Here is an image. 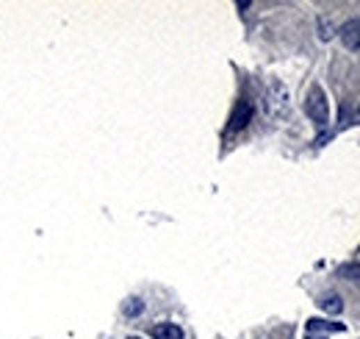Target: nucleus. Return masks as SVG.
Here are the masks:
<instances>
[{"label": "nucleus", "instance_id": "obj_1", "mask_svg": "<svg viewBox=\"0 0 360 339\" xmlns=\"http://www.w3.org/2000/svg\"><path fill=\"white\" fill-rule=\"evenodd\" d=\"M305 111H308V117L311 120H316V123H327V97H325V92L319 89V86H313L311 89V95H308V100H305Z\"/></svg>", "mask_w": 360, "mask_h": 339}, {"label": "nucleus", "instance_id": "obj_2", "mask_svg": "<svg viewBox=\"0 0 360 339\" xmlns=\"http://www.w3.org/2000/svg\"><path fill=\"white\" fill-rule=\"evenodd\" d=\"M341 42H344V47H350V50H360V19H350V22L341 28Z\"/></svg>", "mask_w": 360, "mask_h": 339}, {"label": "nucleus", "instance_id": "obj_3", "mask_svg": "<svg viewBox=\"0 0 360 339\" xmlns=\"http://www.w3.org/2000/svg\"><path fill=\"white\" fill-rule=\"evenodd\" d=\"M249 120H252V106H249L247 100H241V103L236 106L233 117H230V128H233V131H241V128H244Z\"/></svg>", "mask_w": 360, "mask_h": 339}, {"label": "nucleus", "instance_id": "obj_4", "mask_svg": "<svg viewBox=\"0 0 360 339\" xmlns=\"http://www.w3.org/2000/svg\"><path fill=\"white\" fill-rule=\"evenodd\" d=\"M153 339H183V331L175 323H161L153 329Z\"/></svg>", "mask_w": 360, "mask_h": 339}, {"label": "nucleus", "instance_id": "obj_5", "mask_svg": "<svg viewBox=\"0 0 360 339\" xmlns=\"http://www.w3.org/2000/svg\"><path fill=\"white\" fill-rule=\"evenodd\" d=\"M327 331H344L341 323H322V320H308V334H327Z\"/></svg>", "mask_w": 360, "mask_h": 339}, {"label": "nucleus", "instance_id": "obj_6", "mask_svg": "<svg viewBox=\"0 0 360 339\" xmlns=\"http://www.w3.org/2000/svg\"><path fill=\"white\" fill-rule=\"evenodd\" d=\"M319 303H322V309H325V312H330V315H338V312L344 309V303H341V298H338V295H327V298H322Z\"/></svg>", "mask_w": 360, "mask_h": 339}, {"label": "nucleus", "instance_id": "obj_7", "mask_svg": "<svg viewBox=\"0 0 360 339\" xmlns=\"http://www.w3.org/2000/svg\"><path fill=\"white\" fill-rule=\"evenodd\" d=\"M341 276H350L352 281H360V265H347V267L341 270Z\"/></svg>", "mask_w": 360, "mask_h": 339}, {"label": "nucleus", "instance_id": "obj_8", "mask_svg": "<svg viewBox=\"0 0 360 339\" xmlns=\"http://www.w3.org/2000/svg\"><path fill=\"white\" fill-rule=\"evenodd\" d=\"M139 312H142V303H139V301H131V303L125 306V315H131V317L139 315Z\"/></svg>", "mask_w": 360, "mask_h": 339}, {"label": "nucleus", "instance_id": "obj_9", "mask_svg": "<svg viewBox=\"0 0 360 339\" xmlns=\"http://www.w3.org/2000/svg\"><path fill=\"white\" fill-rule=\"evenodd\" d=\"M308 339H322L319 334H308Z\"/></svg>", "mask_w": 360, "mask_h": 339}, {"label": "nucleus", "instance_id": "obj_10", "mask_svg": "<svg viewBox=\"0 0 360 339\" xmlns=\"http://www.w3.org/2000/svg\"><path fill=\"white\" fill-rule=\"evenodd\" d=\"M128 339H139V337H128Z\"/></svg>", "mask_w": 360, "mask_h": 339}]
</instances>
